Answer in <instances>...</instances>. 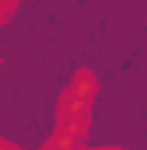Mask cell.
Here are the masks:
<instances>
[{
    "instance_id": "cell-1",
    "label": "cell",
    "mask_w": 147,
    "mask_h": 150,
    "mask_svg": "<svg viewBox=\"0 0 147 150\" xmlns=\"http://www.w3.org/2000/svg\"><path fill=\"white\" fill-rule=\"evenodd\" d=\"M91 101H95V77L88 70H81L74 77V84L67 87L63 101H60V126L81 136L88 129V108H91Z\"/></svg>"
},
{
    "instance_id": "cell-2",
    "label": "cell",
    "mask_w": 147,
    "mask_h": 150,
    "mask_svg": "<svg viewBox=\"0 0 147 150\" xmlns=\"http://www.w3.org/2000/svg\"><path fill=\"white\" fill-rule=\"evenodd\" d=\"M18 4H21V0H0V7H7V11H14Z\"/></svg>"
},
{
    "instance_id": "cell-3",
    "label": "cell",
    "mask_w": 147,
    "mask_h": 150,
    "mask_svg": "<svg viewBox=\"0 0 147 150\" xmlns=\"http://www.w3.org/2000/svg\"><path fill=\"white\" fill-rule=\"evenodd\" d=\"M7 14H11V11H7V7H0V25L7 21Z\"/></svg>"
}]
</instances>
